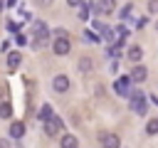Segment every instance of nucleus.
Returning <instances> with one entry per match:
<instances>
[{
    "mask_svg": "<svg viewBox=\"0 0 158 148\" xmlns=\"http://www.w3.org/2000/svg\"><path fill=\"white\" fill-rule=\"evenodd\" d=\"M84 39H86V42H89V39H91V42H96V39H99V37H96V35H94V32H89V30H86V32H84Z\"/></svg>",
    "mask_w": 158,
    "mask_h": 148,
    "instance_id": "nucleus-21",
    "label": "nucleus"
},
{
    "mask_svg": "<svg viewBox=\"0 0 158 148\" xmlns=\"http://www.w3.org/2000/svg\"><path fill=\"white\" fill-rule=\"evenodd\" d=\"M69 49H72V42L67 39V35L59 30L57 32V37H54V42H52V52L54 54H59V57H64V54H69Z\"/></svg>",
    "mask_w": 158,
    "mask_h": 148,
    "instance_id": "nucleus-2",
    "label": "nucleus"
},
{
    "mask_svg": "<svg viewBox=\"0 0 158 148\" xmlns=\"http://www.w3.org/2000/svg\"><path fill=\"white\" fill-rule=\"evenodd\" d=\"M126 57H128V62H136V64H138V62H141V57H143V49L133 44V47H128V52H126Z\"/></svg>",
    "mask_w": 158,
    "mask_h": 148,
    "instance_id": "nucleus-10",
    "label": "nucleus"
},
{
    "mask_svg": "<svg viewBox=\"0 0 158 148\" xmlns=\"http://www.w3.org/2000/svg\"><path fill=\"white\" fill-rule=\"evenodd\" d=\"M131 84H133V81H131L128 76H121V79H116L114 89H116L118 96H128V94H131Z\"/></svg>",
    "mask_w": 158,
    "mask_h": 148,
    "instance_id": "nucleus-4",
    "label": "nucleus"
},
{
    "mask_svg": "<svg viewBox=\"0 0 158 148\" xmlns=\"http://www.w3.org/2000/svg\"><path fill=\"white\" fill-rule=\"evenodd\" d=\"M148 12L151 15H158V0H148Z\"/></svg>",
    "mask_w": 158,
    "mask_h": 148,
    "instance_id": "nucleus-20",
    "label": "nucleus"
},
{
    "mask_svg": "<svg viewBox=\"0 0 158 148\" xmlns=\"http://www.w3.org/2000/svg\"><path fill=\"white\" fill-rule=\"evenodd\" d=\"M146 74H148V72H146V67H141V64H138V67H133V69L128 72V79H131V81H136V84H141V81H146Z\"/></svg>",
    "mask_w": 158,
    "mask_h": 148,
    "instance_id": "nucleus-6",
    "label": "nucleus"
},
{
    "mask_svg": "<svg viewBox=\"0 0 158 148\" xmlns=\"http://www.w3.org/2000/svg\"><path fill=\"white\" fill-rule=\"evenodd\" d=\"M59 146H62V148H77V146H79V141H77L72 133H64V136L59 138Z\"/></svg>",
    "mask_w": 158,
    "mask_h": 148,
    "instance_id": "nucleus-13",
    "label": "nucleus"
},
{
    "mask_svg": "<svg viewBox=\"0 0 158 148\" xmlns=\"http://www.w3.org/2000/svg\"><path fill=\"white\" fill-rule=\"evenodd\" d=\"M91 67H94V62H91V59H86V57H84V59L79 62V69H81V72H89Z\"/></svg>",
    "mask_w": 158,
    "mask_h": 148,
    "instance_id": "nucleus-18",
    "label": "nucleus"
},
{
    "mask_svg": "<svg viewBox=\"0 0 158 148\" xmlns=\"http://www.w3.org/2000/svg\"><path fill=\"white\" fill-rule=\"evenodd\" d=\"M114 7H116L114 0H99V15H111Z\"/></svg>",
    "mask_w": 158,
    "mask_h": 148,
    "instance_id": "nucleus-12",
    "label": "nucleus"
},
{
    "mask_svg": "<svg viewBox=\"0 0 158 148\" xmlns=\"http://www.w3.org/2000/svg\"><path fill=\"white\" fill-rule=\"evenodd\" d=\"M128 106H131L133 113H146L148 111V101H146V96L141 91H131L128 94Z\"/></svg>",
    "mask_w": 158,
    "mask_h": 148,
    "instance_id": "nucleus-1",
    "label": "nucleus"
},
{
    "mask_svg": "<svg viewBox=\"0 0 158 148\" xmlns=\"http://www.w3.org/2000/svg\"><path fill=\"white\" fill-rule=\"evenodd\" d=\"M52 116H54V111H52V106H49V104H44V106L40 109V118H42V121H49Z\"/></svg>",
    "mask_w": 158,
    "mask_h": 148,
    "instance_id": "nucleus-14",
    "label": "nucleus"
},
{
    "mask_svg": "<svg viewBox=\"0 0 158 148\" xmlns=\"http://www.w3.org/2000/svg\"><path fill=\"white\" fill-rule=\"evenodd\" d=\"M15 2H17V0H7V5H15Z\"/></svg>",
    "mask_w": 158,
    "mask_h": 148,
    "instance_id": "nucleus-25",
    "label": "nucleus"
},
{
    "mask_svg": "<svg viewBox=\"0 0 158 148\" xmlns=\"http://www.w3.org/2000/svg\"><path fill=\"white\" fill-rule=\"evenodd\" d=\"M99 141H101L104 148H118V136L116 133H101Z\"/></svg>",
    "mask_w": 158,
    "mask_h": 148,
    "instance_id": "nucleus-7",
    "label": "nucleus"
},
{
    "mask_svg": "<svg viewBox=\"0 0 158 148\" xmlns=\"http://www.w3.org/2000/svg\"><path fill=\"white\" fill-rule=\"evenodd\" d=\"M146 133H148V136H156V133H158V118H148V123H146Z\"/></svg>",
    "mask_w": 158,
    "mask_h": 148,
    "instance_id": "nucleus-16",
    "label": "nucleus"
},
{
    "mask_svg": "<svg viewBox=\"0 0 158 148\" xmlns=\"http://www.w3.org/2000/svg\"><path fill=\"white\" fill-rule=\"evenodd\" d=\"M10 116H12V106H10L7 101H2V104H0V118H5V121H7Z\"/></svg>",
    "mask_w": 158,
    "mask_h": 148,
    "instance_id": "nucleus-15",
    "label": "nucleus"
},
{
    "mask_svg": "<svg viewBox=\"0 0 158 148\" xmlns=\"http://www.w3.org/2000/svg\"><path fill=\"white\" fill-rule=\"evenodd\" d=\"M37 2H40L42 7H47V5H52V0H37Z\"/></svg>",
    "mask_w": 158,
    "mask_h": 148,
    "instance_id": "nucleus-23",
    "label": "nucleus"
},
{
    "mask_svg": "<svg viewBox=\"0 0 158 148\" xmlns=\"http://www.w3.org/2000/svg\"><path fill=\"white\" fill-rule=\"evenodd\" d=\"M0 7H2V0H0Z\"/></svg>",
    "mask_w": 158,
    "mask_h": 148,
    "instance_id": "nucleus-26",
    "label": "nucleus"
},
{
    "mask_svg": "<svg viewBox=\"0 0 158 148\" xmlns=\"http://www.w3.org/2000/svg\"><path fill=\"white\" fill-rule=\"evenodd\" d=\"M20 59H22V54H20V52H10V54H7V69H10V72H15V69L20 67Z\"/></svg>",
    "mask_w": 158,
    "mask_h": 148,
    "instance_id": "nucleus-11",
    "label": "nucleus"
},
{
    "mask_svg": "<svg viewBox=\"0 0 158 148\" xmlns=\"http://www.w3.org/2000/svg\"><path fill=\"white\" fill-rule=\"evenodd\" d=\"M131 12H133V5L128 2V5H123V7H121V15H118V17H123V20H126V17L131 15Z\"/></svg>",
    "mask_w": 158,
    "mask_h": 148,
    "instance_id": "nucleus-19",
    "label": "nucleus"
},
{
    "mask_svg": "<svg viewBox=\"0 0 158 148\" xmlns=\"http://www.w3.org/2000/svg\"><path fill=\"white\" fill-rule=\"evenodd\" d=\"M7 133H10L12 138H22V136H25V123H22V121H12Z\"/></svg>",
    "mask_w": 158,
    "mask_h": 148,
    "instance_id": "nucleus-9",
    "label": "nucleus"
},
{
    "mask_svg": "<svg viewBox=\"0 0 158 148\" xmlns=\"http://www.w3.org/2000/svg\"><path fill=\"white\" fill-rule=\"evenodd\" d=\"M47 35H49V30H47L44 22H35V25H32V39H35V47H42L44 39H47Z\"/></svg>",
    "mask_w": 158,
    "mask_h": 148,
    "instance_id": "nucleus-3",
    "label": "nucleus"
},
{
    "mask_svg": "<svg viewBox=\"0 0 158 148\" xmlns=\"http://www.w3.org/2000/svg\"><path fill=\"white\" fill-rule=\"evenodd\" d=\"M44 133H47V136H57V133H62V121H59L57 116H52L49 121H44Z\"/></svg>",
    "mask_w": 158,
    "mask_h": 148,
    "instance_id": "nucleus-5",
    "label": "nucleus"
},
{
    "mask_svg": "<svg viewBox=\"0 0 158 148\" xmlns=\"http://www.w3.org/2000/svg\"><path fill=\"white\" fill-rule=\"evenodd\" d=\"M79 20H89V5H79Z\"/></svg>",
    "mask_w": 158,
    "mask_h": 148,
    "instance_id": "nucleus-17",
    "label": "nucleus"
},
{
    "mask_svg": "<svg viewBox=\"0 0 158 148\" xmlns=\"http://www.w3.org/2000/svg\"><path fill=\"white\" fill-rule=\"evenodd\" d=\"M52 86H54V91H67V89H69V79H67L64 74H57V76L52 79Z\"/></svg>",
    "mask_w": 158,
    "mask_h": 148,
    "instance_id": "nucleus-8",
    "label": "nucleus"
},
{
    "mask_svg": "<svg viewBox=\"0 0 158 148\" xmlns=\"http://www.w3.org/2000/svg\"><path fill=\"white\" fill-rule=\"evenodd\" d=\"M81 2H84V0H67V5H69V7H79Z\"/></svg>",
    "mask_w": 158,
    "mask_h": 148,
    "instance_id": "nucleus-22",
    "label": "nucleus"
},
{
    "mask_svg": "<svg viewBox=\"0 0 158 148\" xmlns=\"http://www.w3.org/2000/svg\"><path fill=\"white\" fill-rule=\"evenodd\" d=\"M0 148H10V143H7L5 138H0Z\"/></svg>",
    "mask_w": 158,
    "mask_h": 148,
    "instance_id": "nucleus-24",
    "label": "nucleus"
}]
</instances>
